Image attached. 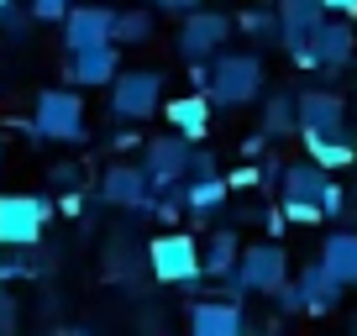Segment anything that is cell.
<instances>
[{"instance_id": "obj_1", "label": "cell", "mask_w": 357, "mask_h": 336, "mask_svg": "<svg viewBox=\"0 0 357 336\" xmlns=\"http://www.w3.org/2000/svg\"><path fill=\"white\" fill-rule=\"evenodd\" d=\"M205 95H211V105H221V111L252 105L257 95H263V58L257 53H215Z\"/></svg>"}, {"instance_id": "obj_2", "label": "cell", "mask_w": 357, "mask_h": 336, "mask_svg": "<svg viewBox=\"0 0 357 336\" xmlns=\"http://www.w3.org/2000/svg\"><path fill=\"white\" fill-rule=\"evenodd\" d=\"M84 137H89V121H84L79 90H37L32 142H84Z\"/></svg>"}, {"instance_id": "obj_3", "label": "cell", "mask_w": 357, "mask_h": 336, "mask_svg": "<svg viewBox=\"0 0 357 336\" xmlns=\"http://www.w3.org/2000/svg\"><path fill=\"white\" fill-rule=\"evenodd\" d=\"M47 221H53V200L47 194H0V252L37 247Z\"/></svg>"}, {"instance_id": "obj_4", "label": "cell", "mask_w": 357, "mask_h": 336, "mask_svg": "<svg viewBox=\"0 0 357 336\" xmlns=\"http://www.w3.org/2000/svg\"><path fill=\"white\" fill-rule=\"evenodd\" d=\"M147 273H153L158 284H200L205 268H200V242H195L190 231H163L147 242Z\"/></svg>"}, {"instance_id": "obj_5", "label": "cell", "mask_w": 357, "mask_h": 336, "mask_svg": "<svg viewBox=\"0 0 357 336\" xmlns=\"http://www.w3.org/2000/svg\"><path fill=\"white\" fill-rule=\"evenodd\" d=\"M163 68H121L111 79V116L121 121H147L163 105Z\"/></svg>"}, {"instance_id": "obj_6", "label": "cell", "mask_w": 357, "mask_h": 336, "mask_svg": "<svg viewBox=\"0 0 357 336\" xmlns=\"http://www.w3.org/2000/svg\"><path fill=\"white\" fill-rule=\"evenodd\" d=\"M357 53V32L347 16H326L321 26L310 32V43H305L300 53V68H321V74H342L347 63H352Z\"/></svg>"}, {"instance_id": "obj_7", "label": "cell", "mask_w": 357, "mask_h": 336, "mask_svg": "<svg viewBox=\"0 0 357 336\" xmlns=\"http://www.w3.org/2000/svg\"><path fill=\"white\" fill-rule=\"evenodd\" d=\"M190 153H195V142H190V137H178V132L153 137V142L142 147V168H147V179H153V190H174V184H184V174H190Z\"/></svg>"}, {"instance_id": "obj_8", "label": "cell", "mask_w": 357, "mask_h": 336, "mask_svg": "<svg viewBox=\"0 0 357 336\" xmlns=\"http://www.w3.org/2000/svg\"><path fill=\"white\" fill-rule=\"evenodd\" d=\"M231 37V16L226 11H184V26H178V58L195 63V58H215L221 43Z\"/></svg>"}, {"instance_id": "obj_9", "label": "cell", "mask_w": 357, "mask_h": 336, "mask_svg": "<svg viewBox=\"0 0 357 336\" xmlns=\"http://www.w3.org/2000/svg\"><path fill=\"white\" fill-rule=\"evenodd\" d=\"M236 273L247 279L252 294H273L284 279H289V252L279 242H257V247H242V258H236Z\"/></svg>"}, {"instance_id": "obj_10", "label": "cell", "mask_w": 357, "mask_h": 336, "mask_svg": "<svg viewBox=\"0 0 357 336\" xmlns=\"http://www.w3.org/2000/svg\"><path fill=\"white\" fill-rule=\"evenodd\" d=\"M68 84H79V90H100V84H111L116 74H121V47L116 43H95V47H74L63 63Z\"/></svg>"}, {"instance_id": "obj_11", "label": "cell", "mask_w": 357, "mask_h": 336, "mask_svg": "<svg viewBox=\"0 0 357 336\" xmlns=\"http://www.w3.org/2000/svg\"><path fill=\"white\" fill-rule=\"evenodd\" d=\"M273 11H279V47L300 63L310 32L326 22V6H321V0H273Z\"/></svg>"}, {"instance_id": "obj_12", "label": "cell", "mask_w": 357, "mask_h": 336, "mask_svg": "<svg viewBox=\"0 0 357 336\" xmlns=\"http://www.w3.org/2000/svg\"><path fill=\"white\" fill-rule=\"evenodd\" d=\"M147 194H153V179H147V168H142V163H126V158H116V163L100 174V200L116 205V211H142Z\"/></svg>"}, {"instance_id": "obj_13", "label": "cell", "mask_w": 357, "mask_h": 336, "mask_svg": "<svg viewBox=\"0 0 357 336\" xmlns=\"http://www.w3.org/2000/svg\"><path fill=\"white\" fill-rule=\"evenodd\" d=\"M300 137H347V100L331 90L300 95Z\"/></svg>"}, {"instance_id": "obj_14", "label": "cell", "mask_w": 357, "mask_h": 336, "mask_svg": "<svg viewBox=\"0 0 357 336\" xmlns=\"http://www.w3.org/2000/svg\"><path fill=\"white\" fill-rule=\"evenodd\" d=\"M111 26H116V11H111V6L74 0V6H68V16H63V43H68V53H74V47L111 43Z\"/></svg>"}, {"instance_id": "obj_15", "label": "cell", "mask_w": 357, "mask_h": 336, "mask_svg": "<svg viewBox=\"0 0 357 336\" xmlns=\"http://www.w3.org/2000/svg\"><path fill=\"white\" fill-rule=\"evenodd\" d=\"M190 331H195V336H242V331H247L242 300H226V294L195 300V305H190Z\"/></svg>"}, {"instance_id": "obj_16", "label": "cell", "mask_w": 357, "mask_h": 336, "mask_svg": "<svg viewBox=\"0 0 357 336\" xmlns=\"http://www.w3.org/2000/svg\"><path fill=\"white\" fill-rule=\"evenodd\" d=\"M211 95L205 90H190V95H178V100L163 105V121L174 126L178 137H190V142H205V132H211Z\"/></svg>"}, {"instance_id": "obj_17", "label": "cell", "mask_w": 357, "mask_h": 336, "mask_svg": "<svg viewBox=\"0 0 357 336\" xmlns=\"http://www.w3.org/2000/svg\"><path fill=\"white\" fill-rule=\"evenodd\" d=\"M294 289H300V300H305V315H326V310H336V305H342L347 284H342V279H331V273H326V263L315 258L310 268L294 279Z\"/></svg>"}, {"instance_id": "obj_18", "label": "cell", "mask_w": 357, "mask_h": 336, "mask_svg": "<svg viewBox=\"0 0 357 336\" xmlns=\"http://www.w3.org/2000/svg\"><path fill=\"white\" fill-rule=\"evenodd\" d=\"M279 184H284V200H310V205H321L326 190H331L336 179H331V168H321L315 158H305V163H284Z\"/></svg>"}, {"instance_id": "obj_19", "label": "cell", "mask_w": 357, "mask_h": 336, "mask_svg": "<svg viewBox=\"0 0 357 336\" xmlns=\"http://www.w3.org/2000/svg\"><path fill=\"white\" fill-rule=\"evenodd\" d=\"M178 190H184V211L190 215H215L226 205V194H231V184L221 174H190Z\"/></svg>"}, {"instance_id": "obj_20", "label": "cell", "mask_w": 357, "mask_h": 336, "mask_svg": "<svg viewBox=\"0 0 357 336\" xmlns=\"http://www.w3.org/2000/svg\"><path fill=\"white\" fill-rule=\"evenodd\" d=\"M321 263L331 279H342L347 289H357V231H331L321 247Z\"/></svg>"}, {"instance_id": "obj_21", "label": "cell", "mask_w": 357, "mask_h": 336, "mask_svg": "<svg viewBox=\"0 0 357 336\" xmlns=\"http://www.w3.org/2000/svg\"><path fill=\"white\" fill-rule=\"evenodd\" d=\"M100 268H105V279H116V284H132L137 273L147 268V252L137 258V242L126 231H116L111 242H105V258H100Z\"/></svg>"}, {"instance_id": "obj_22", "label": "cell", "mask_w": 357, "mask_h": 336, "mask_svg": "<svg viewBox=\"0 0 357 336\" xmlns=\"http://www.w3.org/2000/svg\"><path fill=\"white\" fill-rule=\"evenodd\" d=\"M153 26H158V11L142 0V6H132V11H116L111 43L116 47H142V43H153Z\"/></svg>"}, {"instance_id": "obj_23", "label": "cell", "mask_w": 357, "mask_h": 336, "mask_svg": "<svg viewBox=\"0 0 357 336\" xmlns=\"http://www.w3.org/2000/svg\"><path fill=\"white\" fill-rule=\"evenodd\" d=\"M242 258V236L231 231V226H221V231H211V242L200 247V268H205V279H221L231 263Z\"/></svg>"}, {"instance_id": "obj_24", "label": "cell", "mask_w": 357, "mask_h": 336, "mask_svg": "<svg viewBox=\"0 0 357 336\" xmlns=\"http://www.w3.org/2000/svg\"><path fill=\"white\" fill-rule=\"evenodd\" d=\"M263 132H268V137L300 132V95H289V90L268 95V105H263Z\"/></svg>"}, {"instance_id": "obj_25", "label": "cell", "mask_w": 357, "mask_h": 336, "mask_svg": "<svg viewBox=\"0 0 357 336\" xmlns=\"http://www.w3.org/2000/svg\"><path fill=\"white\" fill-rule=\"evenodd\" d=\"M305 153H310L321 168H352L357 147L347 142V137H305Z\"/></svg>"}, {"instance_id": "obj_26", "label": "cell", "mask_w": 357, "mask_h": 336, "mask_svg": "<svg viewBox=\"0 0 357 336\" xmlns=\"http://www.w3.org/2000/svg\"><path fill=\"white\" fill-rule=\"evenodd\" d=\"M231 26H242L252 43H279V11H273V6H252V11H242Z\"/></svg>"}, {"instance_id": "obj_27", "label": "cell", "mask_w": 357, "mask_h": 336, "mask_svg": "<svg viewBox=\"0 0 357 336\" xmlns=\"http://www.w3.org/2000/svg\"><path fill=\"white\" fill-rule=\"evenodd\" d=\"M32 22H37V16H32L26 0H6V6H0V32H6V37H22Z\"/></svg>"}, {"instance_id": "obj_28", "label": "cell", "mask_w": 357, "mask_h": 336, "mask_svg": "<svg viewBox=\"0 0 357 336\" xmlns=\"http://www.w3.org/2000/svg\"><path fill=\"white\" fill-rule=\"evenodd\" d=\"M79 184H84V168H79V163H53V168H47V190L68 194V190H79Z\"/></svg>"}, {"instance_id": "obj_29", "label": "cell", "mask_w": 357, "mask_h": 336, "mask_svg": "<svg viewBox=\"0 0 357 336\" xmlns=\"http://www.w3.org/2000/svg\"><path fill=\"white\" fill-rule=\"evenodd\" d=\"M284 221L315 226V221H326V211H321V205H310V200H284Z\"/></svg>"}, {"instance_id": "obj_30", "label": "cell", "mask_w": 357, "mask_h": 336, "mask_svg": "<svg viewBox=\"0 0 357 336\" xmlns=\"http://www.w3.org/2000/svg\"><path fill=\"white\" fill-rule=\"evenodd\" d=\"M26 6H32V16H37V22H63L74 0H26Z\"/></svg>"}, {"instance_id": "obj_31", "label": "cell", "mask_w": 357, "mask_h": 336, "mask_svg": "<svg viewBox=\"0 0 357 336\" xmlns=\"http://www.w3.org/2000/svg\"><path fill=\"white\" fill-rule=\"evenodd\" d=\"M0 331H16V294L0 289Z\"/></svg>"}, {"instance_id": "obj_32", "label": "cell", "mask_w": 357, "mask_h": 336, "mask_svg": "<svg viewBox=\"0 0 357 336\" xmlns=\"http://www.w3.org/2000/svg\"><path fill=\"white\" fill-rule=\"evenodd\" d=\"M321 6H326V16H347V22L357 16V0H321Z\"/></svg>"}, {"instance_id": "obj_33", "label": "cell", "mask_w": 357, "mask_h": 336, "mask_svg": "<svg viewBox=\"0 0 357 336\" xmlns=\"http://www.w3.org/2000/svg\"><path fill=\"white\" fill-rule=\"evenodd\" d=\"M147 6H153V11H195V6H200V0H147Z\"/></svg>"}, {"instance_id": "obj_34", "label": "cell", "mask_w": 357, "mask_h": 336, "mask_svg": "<svg viewBox=\"0 0 357 336\" xmlns=\"http://www.w3.org/2000/svg\"><path fill=\"white\" fill-rule=\"evenodd\" d=\"M132 142H137L132 132H111V137H105V153H121V147H132Z\"/></svg>"}, {"instance_id": "obj_35", "label": "cell", "mask_w": 357, "mask_h": 336, "mask_svg": "<svg viewBox=\"0 0 357 336\" xmlns=\"http://www.w3.org/2000/svg\"><path fill=\"white\" fill-rule=\"evenodd\" d=\"M0 6H6V0H0Z\"/></svg>"}]
</instances>
